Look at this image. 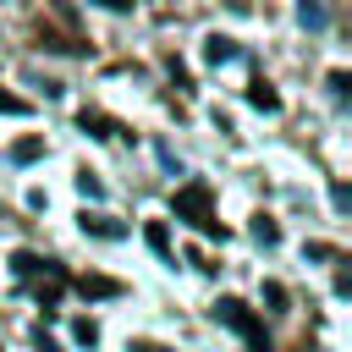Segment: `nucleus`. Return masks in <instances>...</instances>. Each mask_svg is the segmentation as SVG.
Returning a JSON list of instances; mask_svg holds the SVG:
<instances>
[{"label":"nucleus","instance_id":"1","mask_svg":"<svg viewBox=\"0 0 352 352\" xmlns=\"http://www.w3.org/2000/svg\"><path fill=\"white\" fill-rule=\"evenodd\" d=\"M209 60H231V44L226 38H209Z\"/></svg>","mask_w":352,"mask_h":352},{"label":"nucleus","instance_id":"2","mask_svg":"<svg viewBox=\"0 0 352 352\" xmlns=\"http://www.w3.org/2000/svg\"><path fill=\"white\" fill-rule=\"evenodd\" d=\"M253 104H264V110H275V94H270L264 82H253Z\"/></svg>","mask_w":352,"mask_h":352}]
</instances>
